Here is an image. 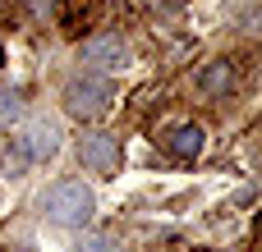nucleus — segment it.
Masks as SVG:
<instances>
[{
	"mask_svg": "<svg viewBox=\"0 0 262 252\" xmlns=\"http://www.w3.org/2000/svg\"><path fill=\"white\" fill-rule=\"evenodd\" d=\"M115 252H120V248H115Z\"/></svg>",
	"mask_w": 262,
	"mask_h": 252,
	"instance_id": "nucleus-14",
	"label": "nucleus"
},
{
	"mask_svg": "<svg viewBox=\"0 0 262 252\" xmlns=\"http://www.w3.org/2000/svg\"><path fill=\"white\" fill-rule=\"evenodd\" d=\"M41 216L51 225H64V230H83L92 225L97 216V197L83 179H55L46 193H41Z\"/></svg>",
	"mask_w": 262,
	"mask_h": 252,
	"instance_id": "nucleus-1",
	"label": "nucleus"
},
{
	"mask_svg": "<svg viewBox=\"0 0 262 252\" xmlns=\"http://www.w3.org/2000/svg\"><path fill=\"white\" fill-rule=\"evenodd\" d=\"M161 147H166L175 161H198L203 147H207V133H203L198 124H175V129L161 138Z\"/></svg>",
	"mask_w": 262,
	"mask_h": 252,
	"instance_id": "nucleus-5",
	"label": "nucleus"
},
{
	"mask_svg": "<svg viewBox=\"0 0 262 252\" xmlns=\"http://www.w3.org/2000/svg\"><path fill=\"white\" fill-rule=\"evenodd\" d=\"M230 87H235V64L230 60H212L198 73V92H207V96H226Z\"/></svg>",
	"mask_w": 262,
	"mask_h": 252,
	"instance_id": "nucleus-7",
	"label": "nucleus"
},
{
	"mask_svg": "<svg viewBox=\"0 0 262 252\" xmlns=\"http://www.w3.org/2000/svg\"><path fill=\"white\" fill-rule=\"evenodd\" d=\"M92 73H120V69H129V41L120 37V32H101V37H92V41H83V55H78Z\"/></svg>",
	"mask_w": 262,
	"mask_h": 252,
	"instance_id": "nucleus-4",
	"label": "nucleus"
},
{
	"mask_svg": "<svg viewBox=\"0 0 262 252\" xmlns=\"http://www.w3.org/2000/svg\"><path fill=\"white\" fill-rule=\"evenodd\" d=\"M23 142H28V152H32V165H41V161H51V156L60 152V129H55L51 119H37V124L23 133Z\"/></svg>",
	"mask_w": 262,
	"mask_h": 252,
	"instance_id": "nucleus-6",
	"label": "nucleus"
},
{
	"mask_svg": "<svg viewBox=\"0 0 262 252\" xmlns=\"http://www.w3.org/2000/svg\"><path fill=\"white\" fill-rule=\"evenodd\" d=\"M0 170H5L9 179H23V174L32 170V152H28L23 138H9V142L0 147Z\"/></svg>",
	"mask_w": 262,
	"mask_h": 252,
	"instance_id": "nucleus-8",
	"label": "nucleus"
},
{
	"mask_svg": "<svg viewBox=\"0 0 262 252\" xmlns=\"http://www.w3.org/2000/svg\"><path fill=\"white\" fill-rule=\"evenodd\" d=\"M253 230H258V239H262V216H258V225H253Z\"/></svg>",
	"mask_w": 262,
	"mask_h": 252,
	"instance_id": "nucleus-12",
	"label": "nucleus"
},
{
	"mask_svg": "<svg viewBox=\"0 0 262 252\" xmlns=\"http://www.w3.org/2000/svg\"><path fill=\"white\" fill-rule=\"evenodd\" d=\"M23 5H28L32 18H51V14H55V0H23Z\"/></svg>",
	"mask_w": 262,
	"mask_h": 252,
	"instance_id": "nucleus-11",
	"label": "nucleus"
},
{
	"mask_svg": "<svg viewBox=\"0 0 262 252\" xmlns=\"http://www.w3.org/2000/svg\"><path fill=\"white\" fill-rule=\"evenodd\" d=\"M60 101H64V115H74V119H83V124H88V119H101V115L111 110L115 87H111V78H106V73H83V78L64 83Z\"/></svg>",
	"mask_w": 262,
	"mask_h": 252,
	"instance_id": "nucleus-2",
	"label": "nucleus"
},
{
	"mask_svg": "<svg viewBox=\"0 0 262 252\" xmlns=\"http://www.w3.org/2000/svg\"><path fill=\"white\" fill-rule=\"evenodd\" d=\"M253 23H262V9H258V14H253Z\"/></svg>",
	"mask_w": 262,
	"mask_h": 252,
	"instance_id": "nucleus-13",
	"label": "nucleus"
},
{
	"mask_svg": "<svg viewBox=\"0 0 262 252\" xmlns=\"http://www.w3.org/2000/svg\"><path fill=\"white\" fill-rule=\"evenodd\" d=\"M23 110H28L23 92H18V87H0V129H5V133L23 119Z\"/></svg>",
	"mask_w": 262,
	"mask_h": 252,
	"instance_id": "nucleus-9",
	"label": "nucleus"
},
{
	"mask_svg": "<svg viewBox=\"0 0 262 252\" xmlns=\"http://www.w3.org/2000/svg\"><path fill=\"white\" fill-rule=\"evenodd\" d=\"M120 161H124V152H120V138H115V133L92 129V133L78 138V165H83L88 174L115 179V174H120Z\"/></svg>",
	"mask_w": 262,
	"mask_h": 252,
	"instance_id": "nucleus-3",
	"label": "nucleus"
},
{
	"mask_svg": "<svg viewBox=\"0 0 262 252\" xmlns=\"http://www.w3.org/2000/svg\"><path fill=\"white\" fill-rule=\"evenodd\" d=\"M74 252H115V243H111L106 234H78Z\"/></svg>",
	"mask_w": 262,
	"mask_h": 252,
	"instance_id": "nucleus-10",
	"label": "nucleus"
}]
</instances>
